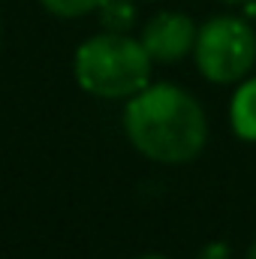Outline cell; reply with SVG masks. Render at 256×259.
<instances>
[{"label":"cell","instance_id":"cell-10","mask_svg":"<svg viewBox=\"0 0 256 259\" xmlns=\"http://www.w3.org/2000/svg\"><path fill=\"white\" fill-rule=\"evenodd\" d=\"M223 3H244V6H247V3H253V0H223Z\"/></svg>","mask_w":256,"mask_h":259},{"label":"cell","instance_id":"cell-7","mask_svg":"<svg viewBox=\"0 0 256 259\" xmlns=\"http://www.w3.org/2000/svg\"><path fill=\"white\" fill-rule=\"evenodd\" d=\"M52 15H61V18H81L88 12H97L103 6V0H39Z\"/></svg>","mask_w":256,"mask_h":259},{"label":"cell","instance_id":"cell-6","mask_svg":"<svg viewBox=\"0 0 256 259\" xmlns=\"http://www.w3.org/2000/svg\"><path fill=\"white\" fill-rule=\"evenodd\" d=\"M100 12V24L109 33H127L130 27L136 24V6L133 0H103Z\"/></svg>","mask_w":256,"mask_h":259},{"label":"cell","instance_id":"cell-8","mask_svg":"<svg viewBox=\"0 0 256 259\" xmlns=\"http://www.w3.org/2000/svg\"><path fill=\"white\" fill-rule=\"evenodd\" d=\"M196 259H232V250H229V244H223V241H211V244H205V247L199 250Z\"/></svg>","mask_w":256,"mask_h":259},{"label":"cell","instance_id":"cell-2","mask_svg":"<svg viewBox=\"0 0 256 259\" xmlns=\"http://www.w3.org/2000/svg\"><path fill=\"white\" fill-rule=\"evenodd\" d=\"M151 66L154 61L142 39L106 30L78 46L72 69L81 91L103 100H130L151 84Z\"/></svg>","mask_w":256,"mask_h":259},{"label":"cell","instance_id":"cell-9","mask_svg":"<svg viewBox=\"0 0 256 259\" xmlns=\"http://www.w3.org/2000/svg\"><path fill=\"white\" fill-rule=\"evenodd\" d=\"M247 259H256V241L250 244V250H247Z\"/></svg>","mask_w":256,"mask_h":259},{"label":"cell","instance_id":"cell-1","mask_svg":"<svg viewBox=\"0 0 256 259\" xmlns=\"http://www.w3.org/2000/svg\"><path fill=\"white\" fill-rule=\"evenodd\" d=\"M124 130L139 154L157 163H190L205 148L208 121L202 106L175 84H148L124 109Z\"/></svg>","mask_w":256,"mask_h":259},{"label":"cell","instance_id":"cell-11","mask_svg":"<svg viewBox=\"0 0 256 259\" xmlns=\"http://www.w3.org/2000/svg\"><path fill=\"white\" fill-rule=\"evenodd\" d=\"M136 259H166V256H154V253H148V256H136Z\"/></svg>","mask_w":256,"mask_h":259},{"label":"cell","instance_id":"cell-5","mask_svg":"<svg viewBox=\"0 0 256 259\" xmlns=\"http://www.w3.org/2000/svg\"><path fill=\"white\" fill-rule=\"evenodd\" d=\"M229 121L238 139L256 142V78H247L238 84L232 106H229Z\"/></svg>","mask_w":256,"mask_h":259},{"label":"cell","instance_id":"cell-4","mask_svg":"<svg viewBox=\"0 0 256 259\" xmlns=\"http://www.w3.org/2000/svg\"><path fill=\"white\" fill-rule=\"evenodd\" d=\"M199 27L181 12H160L142 30V46L154 64H175L196 46Z\"/></svg>","mask_w":256,"mask_h":259},{"label":"cell","instance_id":"cell-3","mask_svg":"<svg viewBox=\"0 0 256 259\" xmlns=\"http://www.w3.org/2000/svg\"><path fill=\"white\" fill-rule=\"evenodd\" d=\"M193 58L199 72L214 84L241 81L256 64V33L241 18L217 15L199 27Z\"/></svg>","mask_w":256,"mask_h":259}]
</instances>
